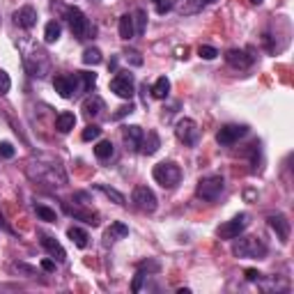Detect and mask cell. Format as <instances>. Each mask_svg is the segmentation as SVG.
<instances>
[{
	"label": "cell",
	"mask_w": 294,
	"mask_h": 294,
	"mask_svg": "<svg viewBox=\"0 0 294 294\" xmlns=\"http://www.w3.org/2000/svg\"><path fill=\"white\" fill-rule=\"evenodd\" d=\"M152 177H154L156 184H161L163 189H175L182 179V168H179L175 161H161V163L154 166L152 170Z\"/></svg>",
	"instance_id": "obj_1"
},
{
	"label": "cell",
	"mask_w": 294,
	"mask_h": 294,
	"mask_svg": "<svg viewBox=\"0 0 294 294\" xmlns=\"http://www.w3.org/2000/svg\"><path fill=\"white\" fill-rule=\"evenodd\" d=\"M232 253L237 258H255L262 260L267 255V244L260 237H242L237 244L232 246Z\"/></svg>",
	"instance_id": "obj_2"
},
{
	"label": "cell",
	"mask_w": 294,
	"mask_h": 294,
	"mask_svg": "<svg viewBox=\"0 0 294 294\" xmlns=\"http://www.w3.org/2000/svg\"><path fill=\"white\" fill-rule=\"evenodd\" d=\"M225 189V182L220 175H209V177H203L198 182V189H195V193L200 195L203 200H209V203H214V200L218 198L220 193H223Z\"/></svg>",
	"instance_id": "obj_3"
},
{
	"label": "cell",
	"mask_w": 294,
	"mask_h": 294,
	"mask_svg": "<svg viewBox=\"0 0 294 294\" xmlns=\"http://www.w3.org/2000/svg\"><path fill=\"white\" fill-rule=\"evenodd\" d=\"M53 87L62 99H71L81 90V78H78V74H62V76L53 78Z\"/></svg>",
	"instance_id": "obj_4"
},
{
	"label": "cell",
	"mask_w": 294,
	"mask_h": 294,
	"mask_svg": "<svg viewBox=\"0 0 294 294\" xmlns=\"http://www.w3.org/2000/svg\"><path fill=\"white\" fill-rule=\"evenodd\" d=\"M65 16H67V23H69L71 35L76 39H85L87 32H90V23H87L85 14H83L78 7H69L65 12Z\"/></svg>",
	"instance_id": "obj_5"
},
{
	"label": "cell",
	"mask_w": 294,
	"mask_h": 294,
	"mask_svg": "<svg viewBox=\"0 0 294 294\" xmlns=\"http://www.w3.org/2000/svg\"><path fill=\"white\" fill-rule=\"evenodd\" d=\"M175 136H177L184 145L193 147L195 143H198V138H200V129H198V124H195V120H191V117H182V120L175 124Z\"/></svg>",
	"instance_id": "obj_6"
},
{
	"label": "cell",
	"mask_w": 294,
	"mask_h": 294,
	"mask_svg": "<svg viewBox=\"0 0 294 294\" xmlns=\"http://www.w3.org/2000/svg\"><path fill=\"white\" fill-rule=\"evenodd\" d=\"M248 223H251V216H248V214H237V216L230 218L228 223L220 225V228H218V237L220 239H237L239 234L248 228Z\"/></svg>",
	"instance_id": "obj_7"
},
{
	"label": "cell",
	"mask_w": 294,
	"mask_h": 294,
	"mask_svg": "<svg viewBox=\"0 0 294 294\" xmlns=\"http://www.w3.org/2000/svg\"><path fill=\"white\" fill-rule=\"evenodd\" d=\"M131 200H134L136 207H138L140 212H145V214L156 212V205H159V200H156L154 191L147 189V186H136V189H134V195H131Z\"/></svg>",
	"instance_id": "obj_8"
},
{
	"label": "cell",
	"mask_w": 294,
	"mask_h": 294,
	"mask_svg": "<svg viewBox=\"0 0 294 294\" xmlns=\"http://www.w3.org/2000/svg\"><path fill=\"white\" fill-rule=\"evenodd\" d=\"M111 90L115 92L120 99H131L134 97V92H136V87H134V76H131L129 71H120L115 78L111 81Z\"/></svg>",
	"instance_id": "obj_9"
},
{
	"label": "cell",
	"mask_w": 294,
	"mask_h": 294,
	"mask_svg": "<svg viewBox=\"0 0 294 294\" xmlns=\"http://www.w3.org/2000/svg\"><path fill=\"white\" fill-rule=\"evenodd\" d=\"M246 134H248V126H244V124H225V126H220L218 129L216 140L220 145H234Z\"/></svg>",
	"instance_id": "obj_10"
},
{
	"label": "cell",
	"mask_w": 294,
	"mask_h": 294,
	"mask_svg": "<svg viewBox=\"0 0 294 294\" xmlns=\"http://www.w3.org/2000/svg\"><path fill=\"white\" fill-rule=\"evenodd\" d=\"M267 220H269L271 230L278 234V239H281L283 244L290 242V230H292V225H290V220H287L285 214H271V216H269Z\"/></svg>",
	"instance_id": "obj_11"
},
{
	"label": "cell",
	"mask_w": 294,
	"mask_h": 294,
	"mask_svg": "<svg viewBox=\"0 0 294 294\" xmlns=\"http://www.w3.org/2000/svg\"><path fill=\"white\" fill-rule=\"evenodd\" d=\"M225 62L234 69H248L253 65V56H248V51H242V48H230L225 53Z\"/></svg>",
	"instance_id": "obj_12"
},
{
	"label": "cell",
	"mask_w": 294,
	"mask_h": 294,
	"mask_svg": "<svg viewBox=\"0 0 294 294\" xmlns=\"http://www.w3.org/2000/svg\"><path fill=\"white\" fill-rule=\"evenodd\" d=\"M14 21H16V26L30 30V28H35V23H37V9L32 7V5H23L21 9L14 12Z\"/></svg>",
	"instance_id": "obj_13"
},
{
	"label": "cell",
	"mask_w": 294,
	"mask_h": 294,
	"mask_svg": "<svg viewBox=\"0 0 294 294\" xmlns=\"http://www.w3.org/2000/svg\"><path fill=\"white\" fill-rule=\"evenodd\" d=\"M143 129H140L138 124H131V126H124L122 129V138H124V143L129 150H140V143H143Z\"/></svg>",
	"instance_id": "obj_14"
},
{
	"label": "cell",
	"mask_w": 294,
	"mask_h": 294,
	"mask_svg": "<svg viewBox=\"0 0 294 294\" xmlns=\"http://www.w3.org/2000/svg\"><path fill=\"white\" fill-rule=\"evenodd\" d=\"M42 246L46 248V251L51 253L58 262H65V260H67V253H65V248H62V244L56 242L53 237H48V234H42Z\"/></svg>",
	"instance_id": "obj_15"
},
{
	"label": "cell",
	"mask_w": 294,
	"mask_h": 294,
	"mask_svg": "<svg viewBox=\"0 0 294 294\" xmlns=\"http://www.w3.org/2000/svg\"><path fill=\"white\" fill-rule=\"evenodd\" d=\"M104 108H106L104 99H101V97H97V95L87 97V99L83 101V113H85L87 117H99Z\"/></svg>",
	"instance_id": "obj_16"
},
{
	"label": "cell",
	"mask_w": 294,
	"mask_h": 294,
	"mask_svg": "<svg viewBox=\"0 0 294 294\" xmlns=\"http://www.w3.org/2000/svg\"><path fill=\"white\" fill-rule=\"evenodd\" d=\"M159 147H161L159 134H156V131H147V136H143V143H140V152L147 156H152V154L159 152Z\"/></svg>",
	"instance_id": "obj_17"
},
{
	"label": "cell",
	"mask_w": 294,
	"mask_h": 294,
	"mask_svg": "<svg viewBox=\"0 0 294 294\" xmlns=\"http://www.w3.org/2000/svg\"><path fill=\"white\" fill-rule=\"evenodd\" d=\"M126 234H129V228H126L124 223H111V228L104 232V239H106V244H113V242H120V239H124Z\"/></svg>",
	"instance_id": "obj_18"
},
{
	"label": "cell",
	"mask_w": 294,
	"mask_h": 294,
	"mask_svg": "<svg viewBox=\"0 0 294 294\" xmlns=\"http://www.w3.org/2000/svg\"><path fill=\"white\" fill-rule=\"evenodd\" d=\"M65 209L71 214L74 218L85 220V223H90V225H99V214H95V212H85V209H81V207H69V205H67Z\"/></svg>",
	"instance_id": "obj_19"
},
{
	"label": "cell",
	"mask_w": 294,
	"mask_h": 294,
	"mask_svg": "<svg viewBox=\"0 0 294 294\" xmlns=\"http://www.w3.org/2000/svg\"><path fill=\"white\" fill-rule=\"evenodd\" d=\"M76 126V115L74 113H60L56 120V129L60 131V134H69V131Z\"/></svg>",
	"instance_id": "obj_20"
},
{
	"label": "cell",
	"mask_w": 294,
	"mask_h": 294,
	"mask_svg": "<svg viewBox=\"0 0 294 294\" xmlns=\"http://www.w3.org/2000/svg\"><path fill=\"white\" fill-rule=\"evenodd\" d=\"M67 237H69L78 248H87V244H90V237H87V232H85V230H81V228H76V225L67 230Z\"/></svg>",
	"instance_id": "obj_21"
},
{
	"label": "cell",
	"mask_w": 294,
	"mask_h": 294,
	"mask_svg": "<svg viewBox=\"0 0 294 294\" xmlns=\"http://www.w3.org/2000/svg\"><path fill=\"white\" fill-rule=\"evenodd\" d=\"M60 35H62L60 23H58V21H48L46 28H44V42H46V44H56L58 39H60Z\"/></svg>",
	"instance_id": "obj_22"
},
{
	"label": "cell",
	"mask_w": 294,
	"mask_h": 294,
	"mask_svg": "<svg viewBox=\"0 0 294 294\" xmlns=\"http://www.w3.org/2000/svg\"><path fill=\"white\" fill-rule=\"evenodd\" d=\"M168 92H170V81H168V78H166V76L156 78V83L152 85V97H154V99H166Z\"/></svg>",
	"instance_id": "obj_23"
},
{
	"label": "cell",
	"mask_w": 294,
	"mask_h": 294,
	"mask_svg": "<svg viewBox=\"0 0 294 294\" xmlns=\"http://www.w3.org/2000/svg\"><path fill=\"white\" fill-rule=\"evenodd\" d=\"M134 35H136L134 16H131V14H124V16H120V37H122V39H131Z\"/></svg>",
	"instance_id": "obj_24"
},
{
	"label": "cell",
	"mask_w": 294,
	"mask_h": 294,
	"mask_svg": "<svg viewBox=\"0 0 294 294\" xmlns=\"http://www.w3.org/2000/svg\"><path fill=\"white\" fill-rule=\"evenodd\" d=\"M97 189H99L101 193L106 195V198H111L115 205H126V198H124V195H122L117 189H111V186H106V184H97Z\"/></svg>",
	"instance_id": "obj_25"
},
{
	"label": "cell",
	"mask_w": 294,
	"mask_h": 294,
	"mask_svg": "<svg viewBox=\"0 0 294 294\" xmlns=\"http://www.w3.org/2000/svg\"><path fill=\"white\" fill-rule=\"evenodd\" d=\"M101 60H104V56H101V51L97 46H90L83 51V65H99Z\"/></svg>",
	"instance_id": "obj_26"
},
{
	"label": "cell",
	"mask_w": 294,
	"mask_h": 294,
	"mask_svg": "<svg viewBox=\"0 0 294 294\" xmlns=\"http://www.w3.org/2000/svg\"><path fill=\"white\" fill-rule=\"evenodd\" d=\"M113 152H115V147H113L111 140H101V143H97V147H95V156L97 159H101V161L111 159Z\"/></svg>",
	"instance_id": "obj_27"
},
{
	"label": "cell",
	"mask_w": 294,
	"mask_h": 294,
	"mask_svg": "<svg viewBox=\"0 0 294 294\" xmlns=\"http://www.w3.org/2000/svg\"><path fill=\"white\" fill-rule=\"evenodd\" d=\"M131 16H134V23H136V26H134L136 35H143V32L147 30V12H145V9H136Z\"/></svg>",
	"instance_id": "obj_28"
},
{
	"label": "cell",
	"mask_w": 294,
	"mask_h": 294,
	"mask_svg": "<svg viewBox=\"0 0 294 294\" xmlns=\"http://www.w3.org/2000/svg\"><path fill=\"white\" fill-rule=\"evenodd\" d=\"M78 78H81V90L87 92L95 87L97 83V74H87V71H78Z\"/></svg>",
	"instance_id": "obj_29"
},
{
	"label": "cell",
	"mask_w": 294,
	"mask_h": 294,
	"mask_svg": "<svg viewBox=\"0 0 294 294\" xmlns=\"http://www.w3.org/2000/svg\"><path fill=\"white\" fill-rule=\"evenodd\" d=\"M35 212H37V216L42 218V220H46V223H56V220H58L56 212H53V209H48V207H44V205H37Z\"/></svg>",
	"instance_id": "obj_30"
},
{
	"label": "cell",
	"mask_w": 294,
	"mask_h": 294,
	"mask_svg": "<svg viewBox=\"0 0 294 294\" xmlns=\"http://www.w3.org/2000/svg\"><path fill=\"white\" fill-rule=\"evenodd\" d=\"M101 136V129L97 124H87L85 129H83V134H81V138L83 140H97Z\"/></svg>",
	"instance_id": "obj_31"
},
{
	"label": "cell",
	"mask_w": 294,
	"mask_h": 294,
	"mask_svg": "<svg viewBox=\"0 0 294 294\" xmlns=\"http://www.w3.org/2000/svg\"><path fill=\"white\" fill-rule=\"evenodd\" d=\"M198 56L203 58V60H214V58L218 56V51H216L214 46H207V44H205V46L198 48Z\"/></svg>",
	"instance_id": "obj_32"
},
{
	"label": "cell",
	"mask_w": 294,
	"mask_h": 294,
	"mask_svg": "<svg viewBox=\"0 0 294 294\" xmlns=\"http://www.w3.org/2000/svg\"><path fill=\"white\" fill-rule=\"evenodd\" d=\"M9 87H12V78H9L7 71L0 69V95H7Z\"/></svg>",
	"instance_id": "obj_33"
},
{
	"label": "cell",
	"mask_w": 294,
	"mask_h": 294,
	"mask_svg": "<svg viewBox=\"0 0 294 294\" xmlns=\"http://www.w3.org/2000/svg\"><path fill=\"white\" fill-rule=\"evenodd\" d=\"M14 154H16V150H14L12 143H7V140L0 143V156H3V159H14Z\"/></svg>",
	"instance_id": "obj_34"
},
{
	"label": "cell",
	"mask_w": 294,
	"mask_h": 294,
	"mask_svg": "<svg viewBox=\"0 0 294 294\" xmlns=\"http://www.w3.org/2000/svg\"><path fill=\"white\" fill-rule=\"evenodd\" d=\"M173 7H175L173 0H156V12L159 14H168Z\"/></svg>",
	"instance_id": "obj_35"
},
{
	"label": "cell",
	"mask_w": 294,
	"mask_h": 294,
	"mask_svg": "<svg viewBox=\"0 0 294 294\" xmlns=\"http://www.w3.org/2000/svg\"><path fill=\"white\" fill-rule=\"evenodd\" d=\"M159 269H161L159 262H140V264H138V271H147V273H150V271L156 273Z\"/></svg>",
	"instance_id": "obj_36"
},
{
	"label": "cell",
	"mask_w": 294,
	"mask_h": 294,
	"mask_svg": "<svg viewBox=\"0 0 294 294\" xmlns=\"http://www.w3.org/2000/svg\"><path fill=\"white\" fill-rule=\"evenodd\" d=\"M124 56H126V60H131L136 67H140V65H143V58H140V53H138V51H126Z\"/></svg>",
	"instance_id": "obj_37"
},
{
	"label": "cell",
	"mask_w": 294,
	"mask_h": 294,
	"mask_svg": "<svg viewBox=\"0 0 294 294\" xmlns=\"http://www.w3.org/2000/svg\"><path fill=\"white\" fill-rule=\"evenodd\" d=\"M189 7H182V14H193V12H198L200 7H203V3L200 0H189Z\"/></svg>",
	"instance_id": "obj_38"
},
{
	"label": "cell",
	"mask_w": 294,
	"mask_h": 294,
	"mask_svg": "<svg viewBox=\"0 0 294 294\" xmlns=\"http://www.w3.org/2000/svg\"><path fill=\"white\" fill-rule=\"evenodd\" d=\"M14 269H16V271H23V273H28V276H35V273H37V269L28 267V264H23V262H16V264H14Z\"/></svg>",
	"instance_id": "obj_39"
},
{
	"label": "cell",
	"mask_w": 294,
	"mask_h": 294,
	"mask_svg": "<svg viewBox=\"0 0 294 294\" xmlns=\"http://www.w3.org/2000/svg\"><path fill=\"white\" fill-rule=\"evenodd\" d=\"M260 276H262V273H260L258 269H246V281L255 283V281H260Z\"/></svg>",
	"instance_id": "obj_40"
},
{
	"label": "cell",
	"mask_w": 294,
	"mask_h": 294,
	"mask_svg": "<svg viewBox=\"0 0 294 294\" xmlns=\"http://www.w3.org/2000/svg\"><path fill=\"white\" fill-rule=\"evenodd\" d=\"M129 113H134V106H131V104H129V106H122V108H120V111L115 113V117H117V120H120V117L129 115Z\"/></svg>",
	"instance_id": "obj_41"
},
{
	"label": "cell",
	"mask_w": 294,
	"mask_h": 294,
	"mask_svg": "<svg viewBox=\"0 0 294 294\" xmlns=\"http://www.w3.org/2000/svg\"><path fill=\"white\" fill-rule=\"evenodd\" d=\"M42 269H44V271H56V262H53V260H44Z\"/></svg>",
	"instance_id": "obj_42"
},
{
	"label": "cell",
	"mask_w": 294,
	"mask_h": 294,
	"mask_svg": "<svg viewBox=\"0 0 294 294\" xmlns=\"http://www.w3.org/2000/svg\"><path fill=\"white\" fill-rule=\"evenodd\" d=\"M186 53H189V48H177V58H186Z\"/></svg>",
	"instance_id": "obj_43"
},
{
	"label": "cell",
	"mask_w": 294,
	"mask_h": 294,
	"mask_svg": "<svg viewBox=\"0 0 294 294\" xmlns=\"http://www.w3.org/2000/svg\"><path fill=\"white\" fill-rule=\"evenodd\" d=\"M203 5H212V3H216V0H200Z\"/></svg>",
	"instance_id": "obj_44"
},
{
	"label": "cell",
	"mask_w": 294,
	"mask_h": 294,
	"mask_svg": "<svg viewBox=\"0 0 294 294\" xmlns=\"http://www.w3.org/2000/svg\"><path fill=\"white\" fill-rule=\"evenodd\" d=\"M251 3H253V5H262L264 0H251Z\"/></svg>",
	"instance_id": "obj_45"
},
{
	"label": "cell",
	"mask_w": 294,
	"mask_h": 294,
	"mask_svg": "<svg viewBox=\"0 0 294 294\" xmlns=\"http://www.w3.org/2000/svg\"><path fill=\"white\" fill-rule=\"evenodd\" d=\"M154 3H156V0H154Z\"/></svg>",
	"instance_id": "obj_46"
}]
</instances>
